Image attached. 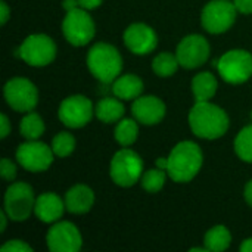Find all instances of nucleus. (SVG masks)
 <instances>
[{"instance_id":"nucleus-31","label":"nucleus","mask_w":252,"mask_h":252,"mask_svg":"<svg viewBox=\"0 0 252 252\" xmlns=\"http://www.w3.org/2000/svg\"><path fill=\"white\" fill-rule=\"evenodd\" d=\"M233 3H235L238 12L245 13V15L252 13V0H235Z\"/></svg>"},{"instance_id":"nucleus-28","label":"nucleus","mask_w":252,"mask_h":252,"mask_svg":"<svg viewBox=\"0 0 252 252\" xmlns=\"http://www.w3.org/2000/svg\"><path fill=\"white\" fill-rule=\"evenodd\" d=\"M164 183H165V171L158 167L157 170H148L142 176V188L146 192L157 193L164 188Z\"/></svg>"},{"instance_id":"nucleus-4","label":"nucleus","mask_w":252,"mask_h":252,"mask_svg":"<svg viewBox=\"0 0 252 252\" xmlns=\"http://www.w3.org/2000/svg\"><path fill=\"white\" fill-rule=\"evenodd\" d=\"M143 161L134 151L124 148L111 161V179L121 188H130L142 179Z\"/></svg>"},{"instance_id":"nucleus-20","label":"nucleus","mask_w":252,"mask_h":252,"mask_svg":"<svg viewBox=\"0 0 252 252\" xmlns=\"http://www.w3.org/2000/svg\"><path fill=\"white\" fill-rule=\"evenodd\" d=\"M192 92L196 102L210 100L217 92V80L211 72H201L192 80Z\"/></svg>"},{"instance_id":"nucleus-39","label":"nucleus","mask_w":252,"mask_h":252,"mask_svg":"<svg viewBox=\"0 0 252 252\" xmlns=\"http://www.w3.org/2000/svg\"><path fill=\"white\" fill-rule=\"evenodd\" d=\"M157 167L161 170H167L168 167V158H158L157 159Z\"/></svg>"},{"instance_id":"nucleus-32","label":"nucleus","mask_w":252,"mask_h":252,"mask_svg":"<svg viewBox=\"0 0 252 252\" xmlns=\"http://www.w3.org/2000/svg\"><path fill=\"white\" fill-rule=\"evenodd\" d=\"M0 126H1L0 137L4 139L9 134V131H10V124H9V120H7V117L4 114H1V117H0Z\"/></svg>"},{"instance_id":"nucleus-30","label":"nucleus","mask_w":252,"mask_h":252,"mask_svg":"<svg viewBox=\"0 0 252 252\" xmlns=\"http://www.w3.org/2000/svg\"><path fill=\"white\" fill-rule=\"evenodd\" d=\"M1 252H31L32 248L30 245H27L25 242L19 241V239H13V241H9L6 242L1 248Z\"/></svg>"},{"instance_id":"nucleus-2","label":"nucleus","mask_w":252,"mask_h":252,"mask_svg":"<svg viewBox=\"0 0 252 252\" xmlns=\"http://www.w3.org/2000/svg\"><path fill=\"white\" fill-rule=\"evenodd\" d=\"M202 167L201 148L189 140L177 143L168 155L167 173L177 183L190 182Z\"/></svg>"},{"instance_id":"nucleus-6","label":"nucleus","mask_w":252,"mask_h":252,"mask_svg":"<svg viewBox=\"0 0 252 252\" xmlns=\"http://www.w3.org/2000/svg\"><path fill=\"white\" fill-rule=\"evenodd\" d=\"M217 69L224 81L242 84L251 78L252 55L242 49L229 50L217 61Z\"/></svg>"},{"instance_id":"nucleus-35","label":"nucleus","mask_w":252,"mask_h":252,"mask_svg":"<svg viewBox=\"0 0 252 252\" xmlns=\"http://www.w3.org/2000/svg\"><path fill=\"white\" fill-rule=\"evenodd\" d=\"M62 6H63V9H65L66 12H69V10H72V9L80 7V3H78V0H63V1H62Z\"/></svg>"},{"instance_id":"nucleus-7","label":"nucleus","mask_w":252,"mask_h":252,"mask_svg":"<svg viewBox=\"0 0 252 252\" xmlns=\"http://www.w3.org/2000/svg\"><path fill=\"white\" fill-rule=\"evenodd\" d=\"M35 207L34 192L24 182L12 183L4 193V213L13 221L27 220Z\"/></svg>"},{"instance_id":"nucleus-9","label":"nucleus","mask_w":252,"mask_h":252,"mask_svg":"<svg viewBox=\"0 0 252 252\" xmlns=\"http://www.w3.org/2000/svg\"><path fill=\"white\" fill-rule=\"evenodd\" d=\"M236 12L235 3L229 0H211L202 9V27L211 34H221L235 24Z\"/></svg>"},{"instance_id":"nucleus-22","label":"nucleus","mask_w":252,"mask_h":252,"mask_svg":"<svg viewBox=\"0 0 252 252\" xmlns=\"http://www.w3.org/2000/svg\"><path fill=\"white\" fill-rule=\"evenodd\" d=\"M232 242V236L230 232L227 230V227L224 226H216L213 229H210L205 235V248L208 251L220 252L227 250L230 247Z\"/></svg>"},{"instance_id":"nucleus-10","label":"nucleus","mask_w":252,"mask_h":252,"mask_svg":"<svg viewBox=\"0 0 252 252\" xmlns=\"http://www.w3.org/2000/svg\"><path fill=\"white\" fill-rule=\"evenodd\" d=\"M3 93L7 105L18 112H30L35 108L38 102L37 87L28 78H10L4 84Z\"/></svg>"},{"instance_id":"nucleus-36","label":"nucleus","mask_w":252,"mask_h":252,"mask_svg":"<svg viewBox=\"0 0 252 252\" xmlns=\"http://www.w3.org/2000/svg\"><path fill=\"white\" fill-rule=\"evenodd\" d=\"M244 195H245V201L248 202V205H251L252 207V180L251 182H248V185L245 186Z\"/></svg>"},{"instance_id":"nucleus-8","label":"nucleus","mask_w":252,"mask_h":252,"mask_svg":"<svg viewBox=\"0 0 252 252\" xmlns=\"http://www.w3.org/2000/svg\"><path fill=\"white\" fill-rule=\"evenodd\" d=\"M62 31L68 43L78 47L93 40L96 28L89 12L83 7H77L66 12V16L62 22Z\"/></svg>"},{"instance_id":"nucleus-3","label":"nucleus","mask_w":252,"mask_h":252,"mask_svg":"<svg viewBox=\"0 0 252 252\" xmlns=\"http://www.w3.org/2000/svg\"><path fill=\"white\" fill-rule=\"evenodd\" d=\"M87 66L100 83L109 84L118 78L123 69V58L112 44L96 43L87 53Z\"/></svg>"},{"instance_id":"nucleus-18","label":"nucleus","mask_w":252,"mask_h":252,"mask_svg":"<svg viewBox=\"0 0 252 252\" xmlns=\"http://www.w3.org/2000/svg\"><path fill=\"white\" fill-rule=\"evenodd\" d=\"M94 204V193L86 185H75L65 195V207L72 214H84Z\"/></svg>"},{"instance_id":"nucleus-12","label":"nucleus","mask_w":252,"mask_h":252,"mask_svg":"<svg viewBox=\"0 0 252 252\" xmlns=\"http://www.w3.org/2000/svg\"><path fill=\"white\" fill-rule=\"evenodd\" d=\"M93 103L89 97L75 94L62 100L58 115L59 120L69 128H81L90 123L93 117Z\"/></svg>"},{"instance_id":"nucleus-5","label":"nucleus","mask_w":252,"mask_h":252,"mask_svg":"<svg viewBox=\"0 0 252 252\" xmlns=\"http://www.w3.org/2000/svg\"><path fill=\"white\" fill-rule=\"evenodd\" d=\"M15 56L31 66H46L56 56V44L46 34H31L15 52Z\"/></svg>"},{"instance_id":"nucleus-27","label":"nucleus","mask_w":252,"mask_h":252,"mask_svg":"<svg viewBox=\"0 0 252 252\" xmlns=\"http://www.w3.org/2000/svg\"><path fill=\"white\" fill-rule=\"evenodd\" d=\"M74 149H75V139L72 134H69L66 131L56 134L52 140V151L59 158H65V157L71 155Z\"/></svg>"},{"instance_id":"nucleus-33","label":"nucleus","mask_w":252,"mask_h":252,"mask_svg":"<svg viewBox=\"0 0 252 252\" xmlns=\"http://www.w3.org/2000/svg\"><path fill=\"white\" fill-rule=\"evenodd\" d=\"M103 0H78L80 3V7L86 9V10H90V9H96L102 4Z\"/></svg>"},{"instance_id":"nucleus-16","label":"nucleus","mask_w":252,"mask_h":252,"mask_svg":"<svg viewBox=\"0 0 252 252\" xmlns=\"http://www.w3.org/2000/svg\"><path fill=\"white\" fill-rule=\"evenodd\" d=\"M131 112L137 123L154 126L165 117V103L157 96H139L133 102Z\"/></svg>"},{"instance_id":"nucleus-38","label":"nucleus","mask_w":252,"mask_h":252,"mask_svg":"<svg viewBox=\"0 0 252 252\" xmlns=\"http://www.w3.org/2000/svg\"><path fill=\"white\" fill-rule=\"evenodd\" d=\"M241 251L242 252H252V238L245 239L241 245Z\"/></svg>"},{"instance_id":"nucleus-14","label":"nucleus","mask_w":252,"mask_h":252,"mask_svg":"<svg viewBox=\"0 0 252 252\" xmlns=\"http://www.w3.org/2000/svg\"><path fill=\"white\" fill-rule=\"evenodd\" d=\"M46 242L52 252H77L83 245L78 229L69 221H59L53 224L47 232Z\"/></svg>"},{"instance_id":"nucleus-25","label":"nucleus","mask_w":252,"mask_h":252,"mask_svg":"<svg viewBox=\"0 0 252 252\" xmlns=\"http://www.w3.org/2000/svg\"><path fill=\"white\" fill-rule=\"evenodd\" d=\"M179 59L176 55L164 52L159 53L158 56H155L154 62H152V69L158 77H171L177 68H179Z\"/></svg>"},{"instance_id":"nucleus-1","label":"nucleus","mask_w":252,"mask_h":252,"mask_svg":"<svg viewBox=\"0 0 252 252\" xmlns=\"http://www.w3.org/2000/svg\"><path fill=\"white\" fill-rule=\"evenodd\" d=\"M189 126L195 136L214 140L221 137L229 128V117L224 109L210 100L196 102L189 112Z\"/></svg>"},{"instance_id":"nucleus-29","label":"nucleus","mask_w":252,"mask_h":252,"mask_svg":"<svg viewBox=\"0 0 252 252\" xmlns=\"http://www.w3.org/2000/svg\"><path fill=\"white\" fill-rule=\"evenodd\" d=\"M0 174H1V177H3L4 180L12 182V180L16 177V167H15V164H13L10 159L3 158V159L0 161Z\"/></svg>"},{"instance_id":"nucleus-23","label":"nucleus","mask_w":252,"mask_h":252,"mask_svg":"<svg viewBox=\"0 0 252 252\" xmlns=\"http://www.w3.org/2000/svg\"><path fill=\"white\" fill-rule=\"evenodd\" d=\"M19 130H21V134L27 140H37L44 133V123H43V120H41V117L38 114L30 111L21 120Z\"/></svg>"},{"instance_id":"nucleus-15","label":"nucleus","mask_w":252,"mask_h":252,"mask_svg":"<svg viewBox=\"0 0 252 252\" xmlns=\"http://www.w3.org/2000/svg\"><path fill=\"white\" fill-rule=\"evenodd\" d=\"M124 43L134 55H148L157 47L158 38L149 25L136 22L124 31Z\"/></svg>"},{"instance_id":"nucleus-40","label":"nucleus","mask_w":252,"mask_h":252,"mask_svg":"<svg viewBox=\"0 0 252 252\" xmlns=\"http://www.w3.org/2000/svg\"><path fill=\"white\" fill-rule=\"evenodd\" d=\"M208 251L207 248H190V252H205Z\"/></svg>"},{"instance_id":"nucleus-26","label":"nucleus","mask_w":252,"mask_h":252,"mask_svg":"<svg viewBox=\"0 0 252 252\" xmlns=\"http://www.w3.org/2000/svg\"><path fill=\"white\" fill-rule=\"evenodd\" d=\"M235 152L242 161L252 162V126H247L236 136Z\"/></svg>"},{"instance_id":"nucleus-11","label":"nucleus","mask_w":252,"mask_h":252,"mask_svg":"<svg viewBox=\"0 0 252 252\" xmlns=\"http://www.w3.org/2000/svg\"><path fill=\"white\" fill-rule=\"evenodd\" d=\"M53 151L46 143L38 140H28L18 146L16 159L18 162L31 173L46 171L53 162Z\"/></svg>"},{"instance_id":"nucleus-37","label":"nucleus","mask_w":252,"mask_h":252,"mask_svg":"<svg viewBox=\"0 0 252 252\" xmlns=\"http://www.w3.org/2000/svg\"><path fill=\"white\" fill-rule=\"evenodd\" d=\"M7 214L4 211L0 213V233H3L6 230V224H7Z\"/></svg>"},{"instance_id":"nucleus-17","label":"nucleus","mask_w":252,"mask_h":252,"mask_svg":"<svg viewBox=\"0 0 252 252\" xmlns=\"http://www.w3.org/2000/svg\"><path fill=\"white\" fill-rule=\"evenodd\" d=\"M65 208V202L56 193L46 192L35 199L34 214L43 223H55L62 217Z\"/></svg>"},{"instance_id":"nucleus-24","label":"nucleus","mask_w":252,"mask_h":252,"mask_svg":"<svg viewBox=\"0 0 252 252\" xmlns=\"http://www.w3.org/2000/svg\"><path fill=\"white\" fill-rule=\"evenodd\" d=\"M137 134H139V126L134 120L130 118L121 120L115 127V140L124 148L133 145L137 139Z\"/></svg>"},{"instance_id":"nucleus-13","label":"nucleus","mask_w":252,"mask_h":252,"mask_svg":"<svg viewBox=\"0 0 252 252\" xmlns=\"http://www.w3.org/2000/svg\"><path fill=\"white\" fill-rule=\"evenodd\" d=\"M176 56L183 68L188 69L198 68L204 65L210 58V44L205 37L198 34H190L179 43Z\"/></svg>"},{"instance_id":"nucleus-19","label":"nucleus","mask_w":252,"mask_h":252,"mask_svg":"<svg viewBox=\"0 0 252 252\" xmlns=\"http://www.w3.org/2000/svg\"><path fill=\"white\" fill-rule=\"evenodd\" d=\"M112 92L118 99L133 100L137 99L143 92V81L134 74H126L118 77L112 83Z\"/></svg>"},{"instance_id":"nucleus-21","label":"nucleus","mask_w":252,"mask_h":252,"mask_svg":"<svg viewBox=\"0 0 252 252\" xmlns=\"http://www.w3.org/2000/svg\"><path fill=\"white\" fill-rule=\"evenodd\" d=\"M94 114L102 123H115L123 118L124 105L115 97H105L97 102Z\"/></svg>"},{"instance_id":"nucleus-34","label":"nucleus","mask_w":252,"mask_h":252,"mask_svg":"<svg viewBox=\"0 0 252 252\" xmlns=\"http://www.w3.org/2000/svg\"><path fill=\"white\" fill-rule=\"evenodd\" d=\"M0 24L4 25L9 19V15H10V10H9V6L6 4V1H1L0 3Z\"/></svg>"}]
</instances>
